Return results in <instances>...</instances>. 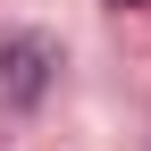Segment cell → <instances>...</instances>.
Masks as SVG:
<instances>
[{"label":"cell","instance_id":"6da1fadb","mask_svg":"<svg viewBox=\"0 0 151 151\" xmlns=\"http://www.w3.org/2000/svg\"><path fill=\"white\" fill-rule=\"evenodd\" d=\"M50 67H59V50H50V34H9V92H17V101H42Z\"/></svg>","mask_w":151,"mask_h":151},{"label":"cell","instance_id":"7a4b0ae2","mask_svg":"<svg viewBox=\"0 0 151 151\" xmlns=\"http://www.w3.org/2000/svg\"><path fill=\"white\" fill-rule=\"evenodd\" d=\"M118 9H143V0H118Z\"/></svg>","mask_w":151,"mask_h":151}]
</instances>
